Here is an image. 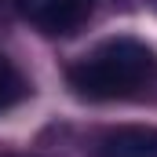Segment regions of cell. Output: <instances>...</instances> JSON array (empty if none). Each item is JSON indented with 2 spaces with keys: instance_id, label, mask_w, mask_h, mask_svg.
<instances>
[{
  "instance_id": "1",
  "label": "cell",
  "mask_w": 157,
  "mask_h": 157,
  "mask_svg": "<svg viewBox=\"0 0 157 157\" xmlns=\"http://www.w3.org/2000/svg\"><path fill=\"white\" fill-rule=\"evenodd\" d=\"M157 73V59L146 44L132 37H113L91 48L70 66V88L84 99H124L146 88Z\"/></svg>"
},
{
  "instance_id": "2",
  "label": "cell",
  "mask_w": 157,
  "mask_h": 157,
  "mask_svg": "<svg viewBox=\"0 0 157 157\" xmlns=\"http://www.w3.org/2000/svg\"><path fill=\"white\" fill-rule=\"evenodd\" d=\"M99 0H18V15L48 37H70L91 18Z\"/></svg>"
},
{
  "instance_id": "3",
  "label": "cell",
  "mask_w": 157,
  "mask_h": 157,
  "mask_svg": "<svg viewBox=\"0 0 157 157\" xmlns=\"http://www.w3.org/2000/svg\"><path fill=\"white\" fill-rule=\"evenodd\" d=\"M99 157H157V128L150 124H124V128H110L99 146Z\"/></svg>"
},
{
  "instance_id": "4",
  "label": "cell",
  "mask_w": 157,
  "mask_h": 157,
  "mask_svg": "<svg viewBox=\"0 0 157 157\" xmlns=\"http://www.w3.org/2000/svg\"><path fill=\"white\" fill-rule=\"evenodd\" d=\"M26 95H29V80L22 77V70L7 55H0V113L11 110V106H18Z\"/></svg>"
},
{
  "instance_id": "5",
  "label": "cell",
  "mask_w": 157,
  "mask_h": 157,
  "mask_svg": "<svg viewBox=\"0 0 157 157\" xmlns=\"http://www.w3.org/2000/svg\"><path fill=\"white\" fill-rule=\"evenodd\" d=\"M4 11H18V0H0V15Z\"/></svg>"
},
{
  "instance_id": "6",
  "label": "cell",
  "mask_w": 157,
  "mask_h": 157,
  "mask_svg": "<svg viewBox=\"0 0 157 157\" xmlns=\"http://www.w3.org/2000/svg\"><path fill=\"white\" fill-rule=\"evenodd\" d=\"M154 4H157V0H154Z\"/></svg>"
}]
</instances>
